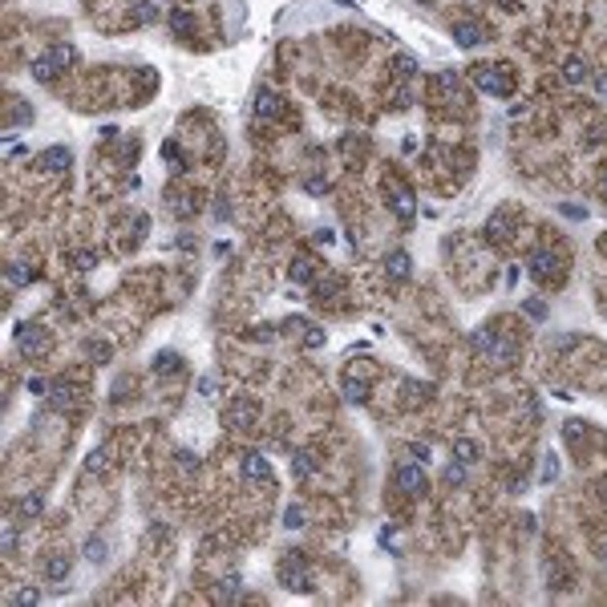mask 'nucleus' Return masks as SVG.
Instances as JSON below:
<instances>
[{"label":"nucleus","mask_w":607,"mask_h":607,"mask_svg":"<svg viewBox=\"0 0 607 607\" xmlns=\"http://www.w3.org/2000/svg\"><path fill=\"white\" fill-rule=\"evenodd\" d=\"M469 344L478 349V356H486L490 365H510L514 360V340L502 336L498 328H478V332L469 336Z\"/></svg>","instance_id":"1"},{"label":"nucleus","mask_w":607,"mask_h":607,"mask_svg":"<svg viewBox=\"0 0 607 607\" xmlns=\"http://www.w3.org/2000/svg\"><path fill=\"white\" fill-rule=\"evenodd\" d=\"M73 61H77V53H73L69 45H61V49H49L45 57H37V61H33V77H37V81H45V85H49L53 77H61V73L69 69Z\"/></svg>","instance_id":"2"},{"label":"nucleus","mask_w":607,"mask_h":607,"mask_svg":"<svg viewBox=\"0 0 607 607\" xmlns=\"http://www.w3.org/2000/svg\"><path fill=\"white\" fill-rule=\"evenodd\" d=\"M469 81L490 97H510V90H514V81L502 73V65H474L469 69Z\"/></svg>","instance_id":"3"},{"label":"nucleus","mask_w":607,"mask_h":607,"mask_svg":"<svg viewBox=\"0 0 607 607\" xmlns=\"http://www.w3.org/2000/svg\"><path fill=\"white\" fill-rule=\"evenodd\" d=\"M393 486H397L401 494H409V498H421V494L429 490V478H425L421 462L417 466H413V462H401V466L393 469Z\"/></svg>","instance_id":"4"},{"label":"nucleus","mask_w":607,"mask_h":607,"mask_svg":"<svg viewBox=\"0 0 607 607\" xmlns=\"http://www.w3.org/2000/svg\"><path fill=\"white\" fill-rule=\"evenodd\" d=\"M280 583L288 591H312V571H308V563L300 555H288L280 563Z\"/></svg>","instance_id":"5"},{"label":"nucleus","mask_w":607,"mask_h":607,"mask_svg":"<svg viewBox=\"0 0 607 607\" xmlns=\"http://www.w3.org/2000/svg\"><path fill=\"white\" fill-rule=\"evenodd\" d=\"M526 272H531L538 283H551V280H559V276H563V259L555 256V251L542 247V251H535V256L526 259Z\"/></svg>","instance_id":"6"},{"label":"nucleus","mask_w":607,"mask_h":607,"mask_svg":"<svg viewBox=\"0 0 607 607\" xmlns=\"http://www.w3.org/2000/svg\"><path fill=\"white\" fill-rule=\"evenodd\" d=\"M243 478L256 482V486H272V482H276V474H272V466H267L263 454H243Z\"/></svg>","instance_id":"7"},{"label":"nucleus","mask_w":607,"mask_h":607,"mask_svg":"<svg viewBox=\"0 0 607 607\" xmlns=\"http://www.w3.org/2000/svg\"><path fill=\"white\" fill-rule=\"evenodd\" d=\"M256 417H259V401H251V397H235L231 405H227V421H231L235 429L256 425Z\"/></svg>","instance_id":"8"},{"label":"nucleus","mask_w":607,"mask_h":607,"mask_svg":"<svg viewBox=\"0 0 607 607\" xmlns=\"http://www.w3.org/2000/svg\"><path fill=\"white\" fill-rule=\"evenodd\" d=\"M49 401H53V409L73 413V409H77V389H73L69 381H53V385H49Z\"/></svg>","instance_id":"9"},{"label":"nucleus","mask_w":607,"mask_h":607,"mask_svg":"<svg viewBox=\"0 0 607 607\" xmlns=\"http://www.w3.org/2000/svg\"><path fill=\"white\" fill-rule=\"evenodd\" d=\"M69 163H73V154H69V146H49L45 154H41V170L45 174H61V170H69Z\"/></svg>","instance_id":"10"},{"label":"nucleus","mask_w":607,"mask_h":607,"mask_svg":"<svg viewBox=\"0 0 607 607\" xmlns=\"http://www.w3.org/2000/svg\"><path fill=\"white\" fill-rule=\"evenodd\" d=\"M482 37H486L482 24H474V21H458V24H454V45H458V49H478V45H482Z\"/></svg>","instance_id":"11"},{"label":"nucleus","mask_w":607,"mask_h":607,"mask_svg":"<svg viewBox=\"0 0 607 607\" xmlns=\"http://www.w3.org/2000/svg\"><path fill=\"white\" fill-rule=\"evenodd\" d=\"M69 567H73V559L65 555V551L49 555V563H45V583H65V579H69Z\"/></svg>","instance_id":"12"},{"label":"nucleus","mask_w":607,"mask_h":607,"mask_svg":"<svg viewBox=\"0 0 607 607\" xmlns=\"http://www.w3.org/2000/svg\"><path fill=\"white\" fill-rule=\"evenodd\" d=\"M17 344L24 349V356H37V352L45 349V332L37 324H24L21 332H17Z\"/></svg>","instance_id":"13"},{"label":"nucleus","mask_w":607,"mask_h":607,"mask_svg":"<svg viewBox=\"0 0 607 607\" xmlns=\"http://www.w3.org/2000/svg\"><path fill=\"white\" fill-rule=\"evenodd\" d=\"M385 272H389V280H409L413 276V259H409V251H393V256L385 259Z\"/></svg>","instance_id":"14"},{"label":"nucleus","mask_w":607,"mask_h":607,"mask_svg":"<svg viewBox=\"0 0 607 607\" xmlns=\"http://www.w3.org/2000/svg\"><path fill=\"white\" fill-rule=\"evenodd\" d=\"M316 466H320L316 454H312V449H300V454L292 458V478H296V482H308V478L316 474Z\"/></svg>","instance_id":"15"},{"label":"nucleus","mask_w":607,"mask_h":607,"mask_svg":"<svg viewBox=\"0 0 607 607\" xmlns=\"http://www.w3.org/2000/svg\"><path fill=\"white\" fill-rule=\"evenodd\" d=\"M150 369H154V376H174L178 369H183V356H178L174 349H163L158 356H154V365H150Z\"/></svg>","instance_id":"16"},{"label":"nucleus","mask_w":607,"mask_h":607,"mask_svg":"<svg viewBox=\"0 0 607 607\" xmlns=\"http://www.w3.org/2000/svg\"><path fill=\"white\" fill-rule=\"evenodd\" d=\"M563 77H567L571 85H583L587 77H591V73H587V61L583 57H567V61H563Z\"/></svg>","instance_id":"17"},{"label":"nucleus","mask_w":607,"mask_h":607,"mask_svg":"<svg viewBox=\"0 0 607 607\" xmlns=\"http://www.w3.org/2000/svg\"><path fill=\"white\" fill-rule=\"evenodd\" d=\"M454 458H458V462H466V466H474V462L482 458V445L469 442V438H458V442H454Z\"/></svg>","instance_id":"18"},{"label":"nucleus","mask_w":607,"mask_h":607,"mask_svg":"<svg viewBox=\"0 0 607 607\" xmlns=\"http://www.w3.org/2000/svg\"><path fill=\"white\" fill-rule=\"evenodd\" d=\"M239 591H243V579L231 571V575L219 579V591H215V595H219V604H231V599H239Z\"/></svg>","instance_id":"19"},{"label":"nucleus","mask_w":607,"mask_h":607,"mask_svg":"<svg viewBox=\"0 0 607 607\" xmlns=\"http://www.w3.org/2000/svg\"><path fill=\"white\" fill-rule=\"evenodd\" d=\"M442 478L449 482V486H466V478H469V466L466 462H458V458H449L442 469Z\"/></svg>","instance_id":"20"},{"label":"nucleus","mask_w":607,"mask_h":607,"mask_svg":"<svg viewBox=\"0 0 607 607\" xmlns=\"http://www.w3.org/2000/svg\"><path fill=\"white\" fill-rule=\"evenodd\" d=\"M256 114L259 117H276L280 114V97L272 94V90H259L256 94Z\"/></svg>","instance_id":"21"},{"label":"nucleus","mask_w":607,"mask_h":607,"mask_svg":"<svg viewBox=\"0 0 607 607\" xmlns=\"http://www.w3.org/2000/svg\"><path fill=\"white\" fill-rule=\"evenodd\" d=\"M4 280H8V288H21V283H28V280H33V267H28V263H8Z\"/></svg>","instance_id":"22"},{"label":"nucleus","mask_w":607,"mask_h":607,"mask_svg":"<svg viewBox=\"0 0 607 607\" xmlns=\"http://www.w3.org/2000/svg\"><path fill=\"white\" fill-rule=\"evenodd\" d=\"M17 510H21L24 518H37V514L45 510V498H41V490H33L28 498H21V506H17Z\"/></svg>","instance_id":"23"},{"label":"nucleus","mask_w":607,"mask_h":607,"mask_svg":"<svg viewBox=\"0 0 607 607\" xmlns=\"http://www.w3.org/2000/svg\"><path fill=\"white\" fill-rule=\"evenodd\" d=\"M21 122H33V106H21V101H13V114L4 122V130H17Z\"/></svg>","instance_id":"24"},{"label":"nucleus","mask_w":607,"mask_h":607,"mask_svg":"<svg viewBox=\"0 0 607 607\" xmlns=\"http://www.w3.org/2000/svg\"><path fill=\"white\" fill-rule=\"evenodd\" d=\"M389 203H393V210H397V215L405 219V223L413 219V194H405V190H397V194H393Z\"/></svg>","instance_id":"25"},{"label":"nucleus","mask_w":607,"mask_h":607,"mask_svg":"<svg viewBox=\"0 0 607 607\" xmlns=\"http://www.w3.org/2000/svg\"><path fill=\"white\" fill-rule=\"evenodd\" d=\"M85 559L90 563H106V538H85Z\"/></svg>","instance_id":"26"},{"label":"nucleus","mask_w":607,"mask_h":607,"mask_svg":"<svg viewBox=\"0 0 607 607\" xmlns=\"http://www.w3.org/2000/svg\"><path fill=\"white\" fill-rule=\"evenodd\" d=\"M542 482H555L559 478V454H542V469H538Z\"/></svg>","instance_id":"27"},{"label":"nucleus","mask_w":607,"mask_h":607,"mask_svg":"<svg viewBox=\"0 0 607 607\" xmlns=\"http://www.w3.org/2000/svg\"><path fill=\"white\" fill-rule=\"evenodd\" d=\"M288 276H292L296 283H304V280H312V276H316V267H312V259H296Z\"/></svg>","instance_id":"28"},{"label":"nucleus","mask_w":607,"mask_h":607,"mask_svg":"<svg viewBox=\"0 0 607 607\" xmlns=\"http://www.w3.org/2000/svg\"><path fill=\"white\" fill-rule=\"evenodd\" d=\"M522 312H526L531 320H547V316H551V308H547V300H526V304H522Z\"/></svg>","instance_id":"29"},{"label":"nucleus","mask_w":607,"mask_h":607,"mask_svg":"<svg viewBox=\"0 0 607 607\" xmlns=\"http://www.w3.org/2000/svg\"><path fill=\"white\" fill-rule=\"evenodd\" d=\"M344 397H349V401H356V405H360V401H369V389H365L360 381H352V376H349V381H344Z\"/></svg>","instance_id":"30"},{"label":"nucleus","mask_w":607,"mask_h":607,"mask_svg":"<svg viewBox=\"0 0 607 607\" xmlns=\"http://www.w3.org/2000/svg\"><path fill=\"white\" fill-rule=\"evenodd\" d=\"M106 466H110V449L101 445V449H94V458L85 462V469H90V474H101V469H106Z\"/></svg>","instance_id":"31"},{"label":"nucleus","mask_w":607,"mask_h":607,"mask_svg":"<svg viewBox=\"0 0 607 607\" xmlns=\"http://www.w3.org/2000/svg\"><path fill=\"white\" fill-rule=\"evenodd\" d=\"M283 526H288V531H300V526H304V510H300V506H288V510H283Z\"/></svg>","instance_id":"32"},{"label":"nucleus","mask_w":607,"mask_h":607,"mask_svg":"<svg viewBox=\"0 0 607 607\" xmlns=\"http://www.w3.org/2000/svg\"><path fill=\"white\" fill-rule=\"evenodd\" d=\"M37 599H41V591H33V587H24V591H17V595H13V607H33V604H37Z\"/></svg>","instance_id":"33"},{"label":"nucleus","mask_w":607,"mask_h":607,"mask_svg":"<svg viewBox=\"0 0 607 607\" xmlns=\"http://www.w3.org/2000/svg\"><path fill=\"white\" fill-rule=\"evenodd\" d=\"M583 433H587L583 421H567V429H563V438H567V442H583Z\"/></svg>","instance_id":"34"},{"label":"nucleus","mask_w":607,"mask_h":607,"mask_svg":"<svg viewBox=\"0 0 607 607\" xmlns=\"http://www.w3.org/2000/svg\"><path fill=\"white\" fill-rule=\"evenodd\" d=\"M304 344H308V349H320V344H324V332H320V328H308V332H304Z\"/></svg>","instance_id":"35"},{"label":"nucleus","mask_w":607,"mask_h":607,"mask_svg":"<svg viewBox=\"0 0 607 607\" xmlns=\"http://www.w3.org/2000/svg\"><path fill=\"white\" fill-rule=\"evenodd\" d=\"M90 352H94L97 365H106V360H110V344H101V340H94V344H90Z\"/></svg>","instance_id":"36"},{"label":"nucleus","mask_w":607,"mask_h":607,"mask_svg":"<svg viewBox=\"0 0 607 607\" xmlns=\"http://www.w3.org/2000/svg\"><path fill=\"white\" fill-rule=\"evenodd\" d=\"M563 215H567V219H587V207H579V203H563Z\"/></svg>","instance_id":"37"},{"label":"nucleus","mask_w":607,"mask_h":607,"mask_svg":"<svg viewBox=\"0 0 607 607\" xmlns=\"http://www.w3.org/2000/svg\"><path fill=\"white\" fill-rule=\"evenodd\" d=\"M397 69L405 73V77H413V73H417V61H413V57H397Z\"/></svg>","instance_id":"38"},{"label":"nucleus","mask_w":607,"mask_h":607,"mask_svg":"<svg viewBox=\"0 0 607 607\" xmlns=\"http://www.w3.org/2000/svg\"><path fill=\"white\" fill-rule=\"evenodd\" d=\"M170 24H174V33H187V28H190V17H183V13H174V17H170Z\"/></svg>","instance_id":"39"},{"label":"nucleus","mask_w":607,"mask_h":607,"mask_svg":"<svg viewBox=\"0 0 607 607\" xmlns=\"http://www.w3.org/2000/svg\"><path fill=\"white\" fill-rule=\"evenodd\" d=\"M28 393H33V397H41V393H49V385L41 381V376H33V381H28Z\"/></svg>","instance_id":"40"},{"label":"nucleus","mask_w":607,"mask_h":607,"mask_svg":"<svg viewBox=\"0 0 607 607\" xmlns=\"http://www.w3.org/2000/svg\"><path fill=\"white\" fill-rule=\"evenodd\" d=\"M4 551H8V555L17 551V531H13V526H4Z\"/></svg>","instance_id":"41"},{"label":"nucleus","mask_w":607,"mask_h":607,"mask_svg":"<svg viewBox=\"0 0 607 607\" xmlns=\"http://www.w3.org/2000/svg\"><path fill=\"white\" fill-rule=\"evenodd\" d=\"M199 393H203V397L215 393V376H203V381H199Z\"/></svg>","instance_id":"42"},{"label":"nucleus","mask_w":607,"mask_h":607,"mask_svg":"<svg viewBox=\"0 0 607 607\" xmlns=\"http://www.w3.org/2000/svg\"><path fill=\"white\" fill-rule=\"evenodd\" d=\"M595 90H599V97H607V69L595 73Z\"/></svg>","instance_id":"43"},{"label":"nucleus","mask_w":607,"mask_h":607,"mask_svg":"<svg viewBox=\"0 0 607 607\" xmlns=\"http://www.w3.org/2000/svg\"><path fill=\"white\" fill-rule=\"evenodd\" d=\"M409 454H413V458H417L421 466H425V462H429V449H425V445H413V449H409Z\"/></svg>","instance_id":"44"},{"label":"nucleus","mask_w":607,"mask_h":607,"mask_svg":"<svg viewBox=\"0 0 607 607\" xmlns=\"http://www.w3.org/2000/svg\"><path fill=\"white\" fill-rule=\"evenodd\" d=\"M604 194H607V174H604Z\"/></svg>","instance_id":"45"},{"label":"nucleus","mask_w":607,"mask_h":607,"mask_svg":"<svg viewBox=\"0 0 607 607\" xmlns=\"http://www.w3.org/2000/svg\"><path fill=\"white\" fill-rule=\"evenodd\" d=\"M604 563H607V547H604Z\"/></svg>","instance_id":"46"},{"label":"nucleus","mask_w":607,"mask_h":607,"mask_svg":"<svg viewBox=\"0 0 607 607\" xmlns=\"http://www.w3.org/2000/svg\"><path fill=\"white\" fill-rule=\"evenodd\" d=\"M604 506H607V490H604Z\"/></svg>","instance_id":"47"},{"label":"nucleus","mask_w":607,"mask_h":607,"mask_svg":"<svg viewBox=\"0 0 607 607\" xmlns=\"http://www.w3.org/2000/svg\"><path fill=\"white\" fill-rule=\"evenodd\" d=\"M604 316H607V304H604Z\"/></svg>","instance_id":"48"}]
</instances>
